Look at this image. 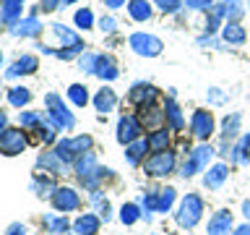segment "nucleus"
<instances>
[{"mask_svg": "<svg viewBox=\"0 0 250 235\" xmlns=\"http://www.w3.org/2000/svg\"><path fill=\"white\" fill-rule=\"evenodd\" d=\"M76 172H78V180H81L86 188H97V183L104 178L107 170H102L99 164H97V160H94V154L86 152V154H81V160H78Z\"/></svg>", "mask_w": 250, "mask_h": 235, "instance_id": "obj_1", "label": "nucleus"}, {"mask_svg": "<svg viewBox=\"0 0 250 235\" xmlns=\"http://www.w3.org/2000/svg\"><path fill=\"white\" fill-rule=\"evenodd\" d=\"M201 214H203V201L195 193H188L177 209V225L180 227H195Z\"/></svg>", "mask_w": 250, "mask_h": 235, "instance_id": "obj_2", "label": "nucleus"}, {"mask_svg": "<svg viewBox=\"0 0 250 235\" xmlns=\"http://www.w3.org/2000/svg\"><path fill=\"white\" fill-rule=\"evenodd\" d=\"M89 149H91V139L89 136H76V139L60 141V144L55 146V154H58L62 162H70V160H76L78 154H86Z\"/></svg>", "mask_w": 250, "mask_h": 235, "instance_id": "obj_3", "label": "nucleus"}, {"mask_svg": "<svg viewBox=\"0 0 250 235\" xmlns=\"http://www.w3.org/2000/svg\"><path fill=\"white\" fill-rule=\"evenodd\" d=\"M44 105L50 107V118H52V125H55V128H65V131H68V128H73V125H76L73 115L65 110V105L60 102L58 94H47V97H44Z\"/></svg>", "mask_w": 250, "mask_h": 235, "instance_id": "obj_4", "label": "nucleus"}, {"mask_svg": "<svg viewBox=\"0 0 250 235\" xmlns=\"http://www.w3.org/2000/svg\"><path fill=\"white\" fill-rule=\"evenodd\" d=\"M211 154H214V149H211L208 144L195 146L190 152V157H188V162L183 164V178H190V175H195V172H201L203 167H206V162L211 160Z\"/></svg>", "mask_w": 250, "mask_h": 235, "instance_id": "obj_5", "label": "nucleus"}, {"mask_svg": "<svg viewBox=\"0 0 250 235\" xmlns=\"http://www.w3.org/2000/svg\"><path fill=\"white\" fill-rule=\"evenodd\" d=\"M172 167H175V154L172 152H156L154 157H148L146 164H144V172L146 175H167V172H172Z\"/></svg>", "mask_w": 250, "mask_h": 235, "instance_id": "obj_6", "label": "nucleus"}, {"mask_svg": "<svg viewBox=\"0 0 250 235\" xmlns=\"http://www.w3.org/2000/svg\"><path fill=\"white\" fill-rule=\"evenodd\" d=\"M23 146H26V136H23L21 128H5L3 133H0V152L13 157L23 152Z\"/></svg>", "mask_w": 250, "mask_h": 235, "instance_id": "obj_7", "label": "nucleus"}, {"mask_svg": "<svg viewBox=\"0 0 250 235\" xmlns=\"http://www.w3.org/2000/svg\"><path fill=\"white\" fill-rule=\"evenodd\" d=\"M130 47L138 55H144V58H154V55L162 52V42H159V39L151 37V34H141V31L130 37Z\"/></svg>", "mask_w": 250, "mask_h": 235, "instance_id": "obj_8", "label": "nucleus"}, {"mask_svg": "<svg viewBox=\"0 0 250 235\" xmlns=\"http://www.w3.org/2000/svg\"><path fill=\"white\" fill-rule=\"evenodd\" d=\"M52 204L58 212H73L78 209V193L73 188H55L52 191Z\"/></svg>", "mask_w": 250, "mask_h": 235, "instance_id": "obj_9", "label": "nucleus"}, {"mask_svg": "<svg viewBox=\"0 0 250 235\" xmlns=\"http://www.w3.org/2000/svg\"><path fill=\"white\" fill-rule=\"evenodd\" d=\"M190 131H193L198 139H208L211 133H214V118H211V113H206V110H198V113H193Z\"/></svg>", "mask_w": 250, "mask_h": 235, "instance_id": "obj_10", "label": "nucleus"}, {"mask_svg": "<svg viewBox=\"0 0 250 235\" xmlns=\"http://www.w3.org/2000/svg\"><path fill=\"white\" fill-rule=\"evenodd\" d=\"M138 133H141V125L136 118H130V115L120 118V123H117V141L120 144H133L138 139Z\"/></svg>", "mask_w": 250, "mask_h": 235, "instance_id": "obj_11", "label": "nucleus"}, {"mask_svg": "<svg viewBox=\"0 0 250 235\" xmlns=\"http://www.w3.org/2000/svg\"><path fill=\"white\" fill-rule=\"evenodd\" d=\"M229 227H232V214L227 209L216 212L208 219V235H229Z\"/></svg>", "mask_w": 250, "mask_h": 235, "instance_id": "obj_12", "label": "nucleus"}, {"mask_svg": "<svg viewBox=\"0 0 250 235\" xmlns=\"http://www.w3.org/2000/svg\"><path fill=\"white\" fill-rule=\"evenodd\" d=\"M154 99H156V89L148 84H136L130 89V102H136V105H148Z\"/></svg>", "mask_w": 250, "mask_h": 235, "instance_id": "obj_13", "label": "nucleus"}, {"mask_svg": "<svg viewBox=\"0 0 250 235\" xmlns=\"http://www.w3.org/2000/svg\"><path fill=\"white\" fill-rule=\"evenodd\" d=\"M34 68H37V58L34 55H23V58H19L11 68L5 70V76L13 78V76H21V73H31Z\"/></svg>", "mask_w": 250, "mask_h": 235, "instance_id": "obj_14", "label": "nucleus"}, {"mask_svg": "<svg viewBox=\"0 0 250 235\" xmlns=\"http://www.w3.org/2000/svg\"><path fill=\"white\" fill-rule=\"evenodd\" d=\"M138 107H141V123H144L146 128H156V125L162 123L164 113L154 107V102H148V105H138Z\"/></svg>", "mask_w": 250, "mask_h": 235, "instance_id": "obj_15", "label": "nucleus"}, {"mask_svg": "<svg viewBox=\"0 0 250 235\" xmlns=\"http://www.w3.org/2000/svg\"><path fill=\"white\" fill-rule=\"evenodd\" d=\"M73 230L78 233V235H97V230H99V219L94 217V214H81L73 222Z\"/></svg>", "mask_w": 250, "mask_h": 235, "instance_id": "obj_16", "label": "nucleus"}, {"mask_svg": "<svg viewBox=\"0 0 250 235\" xmlns=\"http://www.w3.org/2000/svg\"><path fill=\"white\" fill-rule=\"evenodd\" d=\"M39 29H42V26H39V21L34 19V16H29L26 21H19V24H16L11 31H13L16 37H37Z\"/></svg>", "mask_w": 250, "mask_h": 235, "instance_id": "obj_17", "label": "nucleus"}, {"mask_svg": "<svg viewBox=\"0 0 250 235\" xmlns=\"http://www.w3.org/2000/svg\"><path fill=\"white\" fill-rule=\"evenodd\" d=\"M164 118L169 120V128H172V131H183V125H185L183 113H180V107H177L172 99L167 102V105H164Z\"/></svg>", "mask_w": 250, "mask_h": 235, "instance_id": "obj_18", "label": "nucleus"}, {"mask_svg": "<svg viewBox=\"0 0 250 235\" xmlns=\"http://www.w3.org/2000/svg\"><path fill=\"white\" fill-rule=\"evenodd\" d=\"M21 8H23V0H3V11H0V19H3L5 24H13V21L21 16Z\"/></svg>", "mask_w": 250, "mask_h": 235, "instance_id": "obj_19", "label": "nucleus"}, {"mask_svg": "<svg viewBox=\"0 0 250 235\" xmlns=\"http://www.w3.org/2000/svg\"><path fill=\"white\" fill-rule=\"evenodd\" d=\"M99 78H104V81H112V78H117V68H115V63L104 58V55H99L97 58V70H94Z\"/></svg>", "mask_w": 250, "mask_h": 235, "instance_id": "obj_20", "label": "nucleus"}, {"mask_svg": "<svg viewBox=\"0 0 250 235\" xmlns=\"http://www.w3.org/2000/svg\"><path fill=\"white\" fill-rule=\"evenodd\" d=\"M94 105H97V110H102V113H107V110H112L117 105V97H115V92L112 89H99L97 92V97H94Z\"/></svg>", "mask_w": 250, "mask_h": 235, "instance_id": "obj_21", "label": "nucleus"}, {"mask_svg": "<svg viewBox=\"0 0 250 235\" xmlns=\"http://www.w3.org/2000/svg\"><path fill=\"white\" fill-rule=\"evenodd\" d=\"M224 178H227V167L224 164H214V167L206 172V178H203V186L206 188H219L224 183Z\"/></svg>", "mask_w": 250, "mask_h": 235, "instance_id": "obj_22", "label": "nucleus"}, {"mask_svg": "<svg viewBox=\"0 0 250 235\" xmlns=\"http://www.w3.org/2000/svg\"><path fill=\"white\" fill-rule=\"evenodd\" d=\"M222 37H224L229 45H242V42H245V29H242L237 21H229V24L224 26V34H222Z\"/></svg>", "mask_w": 250, "mask_h": 235, "instance_id": "obj_23", "label": "nucleus"}, {"mask_svg": "<svg viewBox=\"0 0 250 235\" xmlns=\"http://www.w3.org/2000/svg\"><path fill=\"white\" fill-rule=\"evenodd\" d=\"M39 167H44L50 172H60V170H65V162H62L55 152H47V154L39 157Z\"/></svg>", "mask_w": 250, "mask_h": 235, "instance_id": "obj_24", "label": "nucleus"}, {"mask_svg": "<svg viewBox=\"0 0 250 235\" xmlns=\"http://www.w3.org/2000/svg\"><path fill=\"white\" fill-rule=\"evenodd\" d=\"M128 11H130V16H133L136 21H146L148 16H151V5H148L146 0H130Z\"/></svg>", "mask_w": 250, "mask_h": 235, "instance_id": "obj_25", "label": "nucleus"}, {"mask_svg": "<svg viewBox=\"0 0 250 235\" xmlns=\"http://www.w3.org/2000/svg\"><path fill=\"white\" fill-rule=\"evenodd\" d=\"M167 141H169L167 131H154L151 136L146 139V144H148L151 152H167Z\"/></svg>", "mask_w": 250, "mask_h": 235, "instance_id": "obj_26", "label": "nucleus"}, {"mask_svg": "<svg viewBox=\"0 0 250 235\" xmlns=\"http://www.w3.org/2000/svg\"><path fill=\"white\" fill-rule=\"evenodd\" d=\"M52 29H55V34H58V39H60V42H65L68 47H81V39H78V37H76L70 29H65V26H62V24H55Z\"/></svg>", "mask_w": 250, "mask_h": 235, "instance_id": "obj_27", "label": "nucleus"}, {"mask_svg": "<svg viewBox=\"0 0 250 235\" xmlns=\"http://www.w3.org/2000/svg\"><path fill=\"white\" fill-rule=\"evenodd\" d=\"M29 99H31V94H29V89H23V86H13V89L8 92V102H11L13 107L26 105Z\"/></svg>", "mask_w": 250, "mask_h": 235, "instance_id": "obj_28", "label": "nucleus"}, {"mask_svg": "<svg viewBox=\"0 0 250 235\" xmlns=\"http://www.w3.org/2000/svg\"><path fill=\"white\" fill-rule=\"evenodd\" d=\"M148 149V144H146V139H138V141H133V144H128V162H133L136 164L141 157H144V152Z\"/></svg>", "mask_w": 250, "mask_h": 235, "instance_id": "obj_29", "label": "nucleus"}, {"mask_svg": "<svg viewBox=\"0 0 250 235\" xmlns=\"http://www.w3.org/2000/svg\"><path fill=\"white\" fill-rule=\"evenodd\" d=\"M232 160H234V162H245V160H250V133H248V136L240 141L237 146H234Z\"/></svg>", "mask_w": 250, "mask_h": 235, "instance_id": "obj_30", "label": "nucleus"}, {"mask_svg": "<svg viewBox=\"0 0 250 235\" xmlns=\"http://www.w3.org/2000/svg\"><path fill=\"white\" fill-rule=\"evenodd\" d=\"M68 97L73 99L78 107H83L86 102H89V92H86V86H81V84H73V86L68 89Z\"/></svg>", "mask_w": 250, "mask_h": 235, "instance_id": "obj_31", "label": "nucleus"}, {"mask_svg": "<svg viewBox=\"0 0 250 235\" xmlns=\"http://www.w3.org/2000/svg\"><path fill=\"white\" fill-rule=\"evenodd\" d=\"M224 13H227L224 5H214V11H211L208 21H206V31H208V34H211V31H216V26H219V21H222Z\"/></svg>", "mask_w": 250, "mask_h": 235, "instance_id": "obj_32", "label": "nucleus"}, {"mask_svg": "<svg viewBox=\"0 0 250 235\" xmlns=\"http://www.w3.org/2000/svg\"><path fill=\"white\" fill-rule=\"evenodd\" d=\"M237 128H240V115H237V113H234V115H229V118H224V125H222V133H224V139L234 136V133H237Z\"/></svg>", "mask_w": 250, "mask_h": 235, "instance_id": "obj_33", "label": "nucleus"}, {"mask_svg": "<svg viewBox=\"0 0 250 235\" xmlns=\"http://www.w3.org/2000/svg\"><path fill=\"white\" fill-rule=\"evenodd\" d=\"M138 217H141V214H138V207H136V204H125V207L120 209V219H123V225H133Z\"/></svg>", "mask_w": 250, "mask_h": 235, "instance_id": "obj_34", "label": "nucleus"}, {"mask_svg": "<svg viewBox=\"0 0 250 235\" xmlns=\"http://www.w3.org/2000/svg\"><path fill=\"white\" fill-rule=\"evenodd\" d=\"M91 21H94V16H91L89 8H83V11H78V13H76V24H78L81 29H89V26H91Z\"/></svg>", "mask_w": 250, "mask_h": 235, "instance_id": "obj_35", "label": "nucleus"}, {"mask_svg": "<svg viewBox=\"0 0 250 235\" xmlns=\"http://www.w3.org/2000/svg\"><path fill=\"white\" fill-rule=\"evenodd\" d=\"M97 58L99 55H83L78 63H81V68L86 70V73H94V70H97Z\"/></svg>", "mask_w": 250, "mask_h": 235, "instance_id": "obj_36", "label": "nucleus"}, {"mask_svg": "<svg viewBox=\"0 0 250 235\" xmlns=\"http://www.w3.org/2000/svg\"><path fill=\"white\" fill-rule=\"evenodd\" d=\"M52 128H55V125H42V123L37 125V133H39V139H42L44 144H50V141L55 139V131Z\"/></svg>", "mask_w": 250, "mask_h": 235, "instance_id": "obj_37", "label": "nucleus"}, {"mask_svg": "<svg viewBox=\"0 0 250 235\" xmlns=\"http://www.w3.org/2000/svg\"><path fill=\"white\" fill-rule=\"evenodd\" d=\"M47 225H50V230H52V233H65V227H68V219H65V217H58V219L47 217Z\"/></svg>", "mask_w": 250, "mask_h": 235, "instance_id": "obj_38", "label": "nucleus"}, {"mask_svg": "<svg viewBox=\"0 0 250 235\" xmlns=\"http://www.w3.org/2000/svg\"><path fill=\"white\" fill-rule=\"evenodd\" d=\"M180 3H183V0H156V5H159L164 13H172V11H177V8H180Z\"/></svg>", "mask_w": 250, "mask_h": 235, "instance_id": "obj_39", "label": "nucleus"}, {"mask_svg": "<svg viewBox=\"0 0 250 235\" xmlns=\"http://www.w3.org/2000/svg\"><path fill=\"white\" fill-rule=\"evenodd\" d=\"M19 120H21V125H39V123H42V118H39L37 113H21Z\"/></svg>", "mask_w": 250, "mask_h": 235, "instance_id": "obj_40", "label": "nucleus"}, {"mask_svg": "<svg viewBox=\"0 0 250 235\" xmlns=\"http://www.w3.org/2000/svg\"><path fill=\"white\" fill-rule=\"evenodd\" d=\"M91 201L97 204V207H99L102 212H104V219H107V217H109V214H107V212H109V204H107V199H102V196H99L97 191H94V196H91Z\"/></svg>", "mask_w": 250, "mask_h": 235, "instance_id": "obj_41", "label": "nucleus"}, {"mask_svg": "<svg viewBox=\"0 0 250 235\" xmlns=\"http://www.w3.org/2000/svg\"><path fill=\"white\" fill-rule=\"evenodd\" d=\"M78 50H81V47H68V50H60V52H55V55H58V58H62V60H70Z\"/></svg>", "mask_w": 250, "mask_h": 235, "instance_id": "obj_42", "label": "nucleus"}, {"mask_svg": "<svg viewBox=\"0 0 250 235\" xmlns=\"http://www.w3.org/2000/svg\"><path fill=\"white\" fill-rule=\"evenodd\" d=\"M23 233H26V230H23V225H21V222H13V225L5 230V235H23Z\"/></svg>", "mask_w": 250, "mask_h": 235, "instance_id": "obj_43", "label": "nucleus"}, {"mask_svg": "<svg viewBox=\"0 0 250 235\" xmlns=\"http://www.w3.org/2000/svg\"><path fill=\"white\" fill-rule=\"evenodd\" d=\"M99 26H102V31H115V19H109V16H107V19L99 21Z\"/></svg>", "mask_w": 250, "mask_h": 235, "instance_id": "obj_44", "label": "nucleus"}, {"mask_svg": "<svg viewBox=\"0 0 250 235\" xmlns=\"http://www.w3.org/2000/svg\"><path fill=\"white\" fill-rule=\"evenodd\" d=\"M34 188H37V191H50L52 186H50V180H39V178H37V180H34Z\"/></svg>", "mask_w": 250, "mask_h": 235, "instance_id": "obj_45", "label": "nucleus"}, {"mask_svg": "<svg viewBox=\"0 0 250 235\" xmlns=\"http://www.w3.org/2000/svg\"><path fill=\"white\" fill-rule=\"evenodd\" d=\"M188 5L190 8H208L211 0H188Z\"/></svg>", "mask_w": 250, "mask_h": 235, "instance_id": "obj_46", "label": "nucleus"}, {"mask_svg": "<svg viewBox=\"0 0 250 235\" xmlns=\"http://www.w3.org/2000/svg\"><path fill=\"white\" fill-rule=\"evenodd\" d=\"M42 8L44 11H55V8H58V0H42Z\"/></svg>", "mask_w": 250, "mask_h": 235, "instance_id": "obj_47", "label": "nucleus"}, {"mask_svg": "<svg viewBox=\"0 0 250 235\" xmlns=\"http://www.w3.org/2000/svg\"><path fill=\"white\" fill-rule=\"evenodd\" d=\"M234 235H250V225H240L237 230H234Z\"/></svg>", "mask_w": 250, "mask_h": 235, "instance_id": "obj_48", "label": "nucleus"}, {"mask_svg": "<svg viewBox=\"0 0 250 235\" xmlns=\"http://www.w3.org/2000/svg\"><path fill=\"white\" fill-rule=\"evenodd\" d=\"M125 3V0H104V5H109V8H120Z\"/></svg>", "mask_w": 250, "mask_h": 235, "instance_id": "obj_49", "label": "nucleus"}, {"mask_svg": "<svg viewBox=\"0 0 250 235\" xmlns=\"http://www.w3.org/2000/svg\"><path fill=\"white\" fill-rule=\"evenodd\" d=\"M242 212H245V217H248V222H250V201H242Z\"/></svg>", "mask_w": 250, "mask_h": 235, "instance_id": "obj_50", "label": "nucleus"}, {"mask_svg": "<svg viewBox=\"0 0 250 235\" xmlns=\"http://www.w3.org/2000/svg\"><path fill=\"white\" fill-rule=\"evenodd\" d=\"M5 128V113H0V131Z\"/></svg>", "mask_w": 250, "mask_h": 235, "instance_id": "obj_51", "label": "nucleus"}, {"mask_svg": "<svg viewBox=\"0 0 250 235\" xmlns=\"http://www.w3.org/2000/svg\"><path fill=\"white\" fill-rule=\"evenodd\" d=\"M0 63H3V52H0Z\"/></svg>", "mask_w": 250, "mask_h": 235, "instance_id": "obj_52", "label": "nucleus"}, {"mask_svg": "<svg viewBox=\"0 0 250 235\" xmlns=\"http://www.w3.org/2000/svg\"><path fill=\"white\" fill-rule=\"evenodd\" d=\"M65 3H76V0H65Z\"/></svg>", "mask_w": 250, "mask_h": 235, "instance_id": "obj_53", "label": "nucleus"}]
</instances>
